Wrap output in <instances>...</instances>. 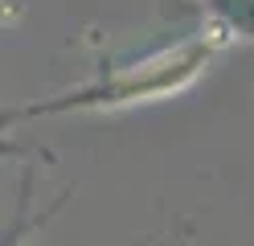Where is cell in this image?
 Returning a JSON list of instances; mask_svg holds the SVG:
<instances>
[{
  "label": "cell",
  "instance_id": "obj_2",
  "mask_svg": "<svg viewBox=\"0 0 254 246\" xmlns=\"http://www.w3.org/2000/svg\"><path fill=\"white\" fill-rule=\"evenodd\" d=\"M201 8L230 41H254V0H201Z\"/></svg>",
  "mask_w": 254,
  "mask_h": 246
},
{
  "label": "cell",
  "instance_id": "obj_3",
  "mask_svg": "<svg viewBox=\"0 0 254 246\" xmlns=\"http://www.w3.org/2000/svg\"><path fill=\"white\" fill-rule=\"evenodd\" d=\"M25 119V107H0V136H12V127Z\"/></svg>",
  "mask_w": 254,
  "mask_h": 246
},
{
  "label": "cell",
  "instance_id": "obj_1",
  "mask_svg": "<svg viewBox=\"0 0 254 246\" xmlns=\"http://www.w3.org/2000/svg\"><path fill=\"white\" fill-rule=\"evenodd\" d=\"M230 37L217 25H205L201 33L185 37L168 49H156V54L115 66V70H103L99 78L82 82V86H70L54 98H41V103L25 107V119H37V115H70V111H119V107H135V103H156V98L181 94L185 86L205 74V66L213 62V54Z\"/></svg>",
  "mask_w": 254,
  "mask_h": 246
}]
</instances>
